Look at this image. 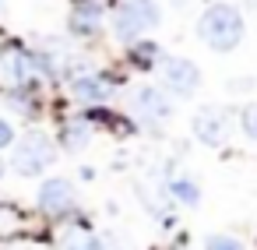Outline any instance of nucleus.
<instances>
[{"label":"nucleus","mask_w":257,"mask_h":250,"mask_svg":"<svg viewBox=\"0 0 257 250\" xmlns=\"http://www.w3.org/2000/svg\"><path fill=\"white\" fill-rule=\"evenodd\" d=\"M243 32H246L243 15L232 4H211L197 18V39L215 53H232L243 43Z\"/></svg>","instance_id":"1"},{"label":"nucleus","mask_w":257,"mask_h":250,"mask_svg":"<svg viewBox=\"0 0 257 250\" xmlns=\"http://www.w3.org/2000/svg\"><path fill=\"white\" fill-rule=\"evenodd\" d=\"M159 22H162V11L155 0H127V4H120V11L113 18V32H116V39L134 43L141 32L155 29Z\"/></svg>","instance_id":"2"},{"label":"nucleus","mask_w":257,"mask_h":250,"mask_svg":"<svg viewBox=\"0 0 257 250\" xmlns=\"http://www.w3.org/2000/svg\"><path fill=\"white\" fill-rule=\"evenodd\" d=\"M53 141L43 134V131H32V134H25V141L15 148V159H11V166H15V173H22V176H39L43 169H50V162H53Z\"/></svg>","instance_id":"3"},{"label":"nucleus","mask_w":257,"mask_h":250,"mask_svg":"<svg viewBox=\"0 0 257 250\" xmlns=\"http://www.w3.org/2000/svg\"><path fill=\"white\" fill-rule=\"evenodd\" d=\"M162 81L173 95L180 99H190L197 88H201V67L187 57H166L162 60Z\"/></svg>","instance_id":"4"},{"label":"nucleus","mask_w":257,"mask_h":250,"mask_svg":"<svg viewBox=\"0 0 257 250\" xmlns=\"http://www.w3.org/2000/svg\"><path fill=\"white\" fill-rule=\"evenodd\" d=\"M190 127H194V138H197L201 145H208V148H218V145L229 138V116H225V109H218V106L197 109Z\"/></svg>","instance_id":"5"},{"label":"nucleus","mask_w":257,"mask_h":250,"mask_svg":"<svg viewBox=\"0 0 257 250\" xmlns=\"http://www.w3.org/2000/svg\"><path fill=\"white\" fill-rule=\"evenodd\" d=\"M39 208L50 211V215H60L67 208H74V183L64 180V176L43 180V187H39Z\"/></svg>","instance_id":"6"},{"label":"nucleus","mask_w":257,"mask_h":250,"mask_svg":"<svg viewBox=\"0 0 257 250\" xmlns=\"http://www.w3.org/2000/svg\"><path fill=\"white\" fill-rule=\"evenodd\" d=\"M36 74V60L25 50H4L0 53V81L4 85H25Z\"/></svg>","instance_id":"7"},{"label":"nucleus","mask_w":257,"mask_h":250,"mask_svg":"<svg viewBox=\"0 0 257 250\" xmlns=\"http://www.w3.org/2000/svg\"><path fill=\"white\" fill-rule=\"evenodd\" d=\"M134 109H138L141 116H148V120H169V116H173V102L166 99L162 88H152V85L138 88V95H134Z\"/></svg>","instance_id":"8"},{"label":"nucleus","mask_w":257,"mask_h":250,"mask_svg":"<svg viewBox=\"0 0 257 250\" xmlns=\"http://www.w3.org/2000/svg\"><path fill=\"white\" fill-rule=\"evenodd\" d=\"M71 95L81 99V102H106L109 99V85L102 78H95V74H81V78L71 81Z\"/></svg>","instance_id":"9"},{"label":"nucleus","mask_w":257,"mask_h":250,"mask_svg":"<svg viewBox=\"0 0 257 250\" xmlns=\"http://www.w3.org/2000/svg\"><path fill=\"white\" fill-rule=\"evenodd\" d=\"M99 18H102V11H99L95 4H85V8H78V11H74L71 29H74L78 36H92V32L99 29Z\"/></svg>","instance_id":"10"},{"label":"nucleus","mask_w":257,"mask_h":250,"mask_svg":"<svg viewBox=\"0 0 257 250\" xmlns=\"http://www.w3.org/2000/svg\"><path fill=\"white\" fill-rule=\"evenodd\" d=\"M88 138H92V127L88 123H81V120H74V123H67L64 127V148H71V152H78V148H85L88 145Z\"/></svg>","instance_id":"11"},{"label":"nucleus","mask_w":257,"mask_h":250,"mask_svg":"<svg viewBox=\"0 0 257 250\" xmlns=\"http://www.w3.org/2000/svg\"><path fill=\"white\" fill-rule=\"evenodd\" d=\"M169 190H173V197H176L180 204H190V208H194V204L201 201V187H197L194 180H187V176H176V180L169 183Z\"/></svg>","instance_id":"12"},{"label":"nucleus","mask_w":257,"mask_h":250,"mask_svg":"<svg viewBox=\"0 0 257 250\" xmlns=\"http://www.w3.org/2000/svg\"><path fill=\"white\" fill-rule=\"evenodd\" d=\"M204 250H246V246H243V239H236V236L215 232V236L204 239Z\"/></svg>","instance_id":"13"},{"label":"nucleus","mask_w":257,"mask_h":250,"mask_svg":"<svg viewBox=\"0 0 257 250\" xmlns=\"http://www.w3.org/2000/svg\"><path fill=\"white\" fill-rule=\"evenodd\" d=\"M239 127H243V134L250 141H257V102H250V106L239 109Z\"/></svg>","instance_id":"14"},{"label":"nucleus","mask_w":257,"mask_h":250,"mask_svg":"<svg viewBox=\"0 0 257 250\" xmlns=\"http://www.w3.org/2000/svg\"><path fill=\"white\" fill-rule=\"evenodd\" d=\"M155 57H159V46L155 43H138L134 46V60L138 64H155Z\"/></svg>","instance_id":"15"},{"label":"nucleus","mask_w":257,"mask_h":250,"mask_svg":"<svg viewBox=\"0 0 257 250\" xmlns=\"http://www.w3.org/2000/svg\"><path fill=\"white\" fill-rule=\"evenodd\" d=\"M8 145H15V127L8 120H0V148H8Z\"/></svg>","instance_id":"16"},{"label":"nucleus","mask_w":257,"mask_h":250,"mask_svg":"<svg viewBox=\"0 0 257 250\" xmlns=\"http://www.w3.org/2000/svg\"><path fill=\"white\" fill-rule=\"evenodd\" d=\"M67 250H88V243L85 239H74V243H67Z\"/></svg>","instance_id":"17"},{"label":"nucleus","mask_w":257,"mask_h":250,"mask_svg":"<svg viewBox=\"0 0 257 250\" xmlns=\"http://www.w3.org/2000/svg\"><path fill=\"white\" fill-rule=\"evenodd\" d=\"M0 176H4V162H0Z\"/></svg>","instance_id":"18"},{"label":"nucleus","mask_w":257,"mask_h":250,"mask_svg":"<svg viewBox=\"0 0 257 250\" xmlns=\"http://www.w3.org/2000/svg\"><path fill=\"white\" fill-rule=\"evenodd\" d=\"M0 4H4V0H0Z\"/></svg>","instance_id":"19"}]
</instances>
